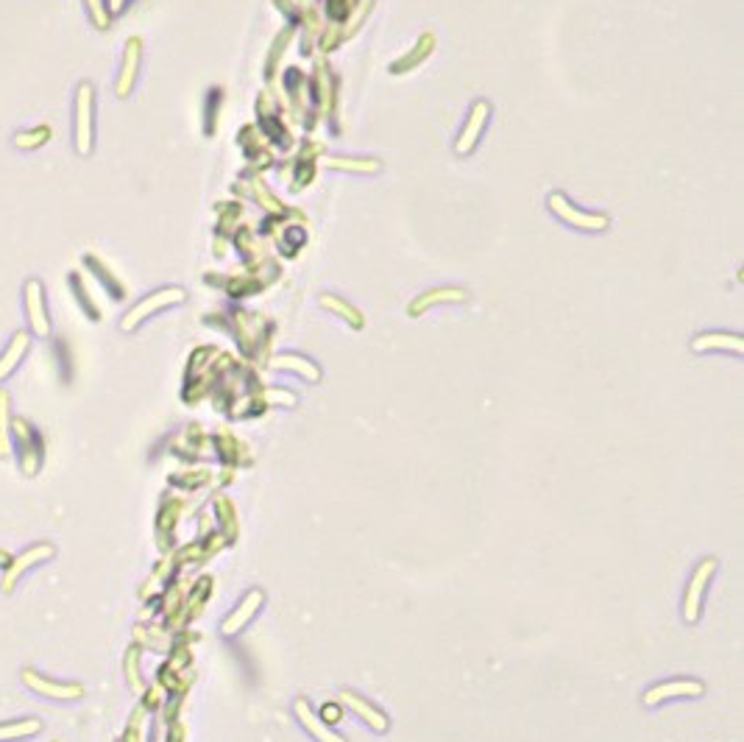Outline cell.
Wrapping results in <instances>:
<instances>
[{
    "instance_id": "obj_1",
    "label": "cell",
    "mask_w": 744,
    "mask_h": 742,
    "mask_svg": "<svg viewBox=\"0 0 744 742\" xmlns=\"http://www.w3.org/2000/svg\"><path fill=\"white\" fill-rule=\"evenodd\" d=\"M53 553H56V547L51 545V541H39V545L23 550L20 555H12V561L4 567V570H6V572H4V594H12L14 586H17V580L23 578L26 572H31L34 567H39V564H45V561H51Z\"/></svg>"
},
{
    "instance_id": "obj_2",
    "label": "cell",
    "mask_w": 744,
    "mask_h": 742,
    "mask_svg": "<svg viewBox=\"0 0 744 742\" xmlns=\"http://www.w3.org/2000/svg\"><path fill=\"white\" fill-rule=\"evenodd\" d=\"M178 302H185V291L182 288H162V291H154L151 296H146L143 302H137L126 315L123 321H120V327H123L126 332H131L134 327H139L148 315H154L156 310H165L170 305H178Z\"/></svg>"
},
{
    "instance_id": "obj_3",
    "label": "cell",
    "mask_w": 744,
    "mask_h": 742,
    "mask_svg": "<svg viewBox=\"0 0 744 742\" xmlns=\"http://www.w3.org/2000/svg\"><path fill=\"white\" fill-rule=\"evenodd\" d=\"M12 435H17L20 441V467H23V475L34 477L39 469H43V438L39 433L26 422V419H14L12 422Z\"/></svg>"
},
{
    "instance_id": "obj_4",
    "label": "cell",
    "mask_w": 744,
    "mask_h": 742,
    "mask_svg": "<svg viewBox=\"0 0 744 742\" xmlns=\"http://www.w3.org/2000/svg\"><path fill=\"white\" fill-rule=\"evenodd\" d=\"M550 210L563 220V224H569L574 229H582V232H602V229H608V215L582 212L574 204H569L563 193H552L550 195Z\"/></svg>"
},
{
    "instance_id": "obj_5",
    "label": "cell",
    "mask_w": 744,
    "mask_h": 742,
    "mask_svg": "<svg viewBox=\"0 0 744 742\" xmlns=\"http://www.w3.org/2000/svg\"><path fill=\"white\" fill-rule=\"evenodd\" d=\"M92 109H95V92L84 82L75 92V148L78 154L92 151Z\"/></svg>"
},
{
    "instance_id": "obj_6",
    "label": "cell",
    "mask_w": 744,
    "mask_h": 742,
    "mask_svg": "<svg viewBox=\"0 0 744 742\" xmlns=\"http://www.w3.org/2000/svg\"><path fill=\"white\" fill-rule=\"evenodd\" d=\"M23 684L31 692L43 695V698H51V700H82L84 698V687L82 684H62V681H51V678L39 675L31 667L23 670Z\"/></svg>"
},
{
    "instance_id": "obj_7",
    "label": "cell",
    "mask_w": 744,
    "mask_h": 742,
    "mask_svg": "<svg viewBox=\"0 0 744 742\" xmlns=\"http://www.w3.org/2000/svg\"><path fill=\"white\" fill-rule=\"evenodd\" d=\"M714 572H716V558L700 561V567L694 570V575L689 580V589H686V600H683V617H686V623H697L702 594H706V586H708V580H711Z\"/></svg>"
},
{
    "instance_id": "obj_8",
    "label": "cell",
    "mask_w": 744,
    "mask_h": 742,
    "mask_svg": "<svg viewBox=\"0 0 744 742\" xmlns=\"http://www.w3.org/2000/svg\"><path fill=\"white\" fill-rule=\"evenodd\" d=\"M263 603H265V594L259 592V589H251V592L237 603V609L224 619V636H234V634L243 631V628L251 623V619L257 617V611L263 609Z\"/></svg>"
},
{
    "instance_id": "obj_9",
    "label": "cell",
    "mask_w": 744,
    "mask_h": 742,
    "mask_svg": "<svg viewBox=\"0 0 744 742\" xmlns=\"http://www.w3.org/2000/svg\"><path fill=\"white\" fill-rule=\"evenodd\" d=\"M706 692V687L700 684V681H692V678H680V681H663V684L647 690L645 695V704L647 706H658L663 704V700H669V698H697Z\"/></svg>"
},
{
    "instance_id": "obj_10",
    "label": "cell",
    "mask_w": 744,
    "mask_h": 742,
    "mask_svg": "<svg viewBox=\"0 0 744 742\" xmlns=\"http://www.w3.org/2000/svg\"><path fill=\"white\" fill-rule=\"evenodd\" d=\"M26 310H28L31 330L45 338L51 332V318H48V305H45V291L36 279H31L26 285Z\"/></svg>"
},
{
    "instance_id": "obj_11",
    "label": "cell",
    "mask_w": 744,
    "mask_h": 742,
    "mask_svg": "<svg viewBox=\"0 0 744 742\" xmlns=\"http://www.w3.org/2000/svg\"><path fill=\"white\" fill-rule=\"evenodd\" d=\"M293 712H296V717H298V723L307 729V734H310V737H315V742H346V739L340 737V734L329 731V726L324 723V717L315 714V712L310 709V704H307L305 698H298V700H296V704H293Z\"/></svg>"
},
{
    "instance_id": "obj_12",
    "label": "cell",
    "mask_w": 744,
    "mask_h": 742,
    "mask_svg": "<svg viewBox=\"0 0 744 742\" xmlns=\"http://www.w3.org/2000/svg\"><path fill=\"white\" fill-rule=\"evenodd\" d=\"M488 104L486 101H477L474 107H471V115H469V120H466V126H463V132H460V137H457V154H469L474 146H477V140H479V134H482V129H486V124H488Z\"/></svg>"
},
{
    "instance_id": "obj_13",
    "label": "cell",
    "mask_w": 744,
    "mask_h": 742,
    "mask_svg": "<svg viewBox=\"0 0 744 742\" xmlns=\"http://www.w3.org/2000/svg\"><path fill=\"white\" fill-rule=\"evenodd\" d=\"M340 704H344L346 709H352L360 720H366V723H368L374 731H388V717H385V712L374 709L366 698H360V695L344 690V692H340Z\"/></svg>"
},
{
    "instance_id": "obj_14",
    "label": "cell",
    "mask_w": 744,
    "mask_h": 742,
    "mask_svg": "<svg viewBox=\"0 0 744 742\" xmlns=\"http://www.w3.org/2000/svg\"><path fill=\"white\" fill-rule=\"evenodd\" d=\"M139 53H143V45H139V39H129L126 53H123V70H120V78H117V95H120V98H126V95L131 92V84L137 82Z\"/></svg>"
},
{
    "instance_id": "obj_15",
    "label": "cell",
    "mask_w": 744,
    "mask_h": 742,
    "mask_svg": "<svg viewBox=\"0 0 744 742\" xmlns=\"http://www.w3.org/2000/svg\"><path fill=\"white\" fill-rule=\"evenodd\" d=\"M28 347H31V338H28L26 332H17V335L12 338V344L6 347V352L0 355V379H6V377L20 366V360L26 357Z\"/></svg>"
},
{
    "instance_id": "obj_16",
    "label": "cell",
    "mask_w": 744,
    "mask_h": 742,
    "mask_svg": "<svg viewBox=\"0 0 744 742\" xmlns=\"http://www.w3.org/2000/svg\"><path fill=\"white\" fill-rule=\"evenodd\" d=\"M444 302H466V291H460V288H438V291H430V293H424V296H418L416 302L410 305V315H418V313H424V307L444 305Z\"/></svg>"
},
{
    "instance_id": "obj_17",
    "label": "cell",
    "mask_w": 744,
    "mask_h": 742,
    "mask_svg": "<svg viewBox=\"0 0 744 742\" xmlns=\"http://www.w3.org/2000/svg\"><path fill=\"white\" fill-rule=\"evenodd\" d=\"M12 396L6 388H0V458H12Z\"/></svg>"
},
{
    "instance_id": "obj_18",
    "label": "cell",
    "mask_w": 744,
    "mask_h": 742,
    "mask_svg": "<svg viewBox=\"0 0 744 742\" xmlns=\"http://www.w3.org/2000/svg\"><path fill=\"white\" fill-rule=\"evenodd\" d=\"M694 352H708V349H728V352H741V335H700L692 340Z\"/></svg>"
},
{
    "instance_id": "obj_19",
    "label": "cell",
    "mask_w": 744,
    "mask_h": 742,
    "mask_svg": "<svg viewBox=\"0 0 744 742\" xmlns=\"http://www.w3.org/2000/svg\"><path fill=\"white\" fill-rule=\"evenodd\" d=\"M43 731V720L36 717H26V720H14V723H0V742H12V739H23V737H34Z\"/></svg>"
},
{
    "instance_id": "obj_20",
    "label": "cell",
    "mask_w": 744,
    "mask_h": 742,
    "mask_svg": "<svg viewBox=\"0 0 744 742\" xmlns=\"http://www.w3.org/2000/svg\"><path fill=\"white\" fill-rule=\"evenodd\" d=\"M271 369H285V371H298L305 379H318L321 371L318 366H313L307 357H298V355H279L271 360Z\"/></svg>"
},
{
    "instance_id": "obj_21",
    "label": "cell",
    "mask_w": 744,
    "mask_h": 742,
    "mask_svg": "<svg viewBox=\"0 0 744 742\" xmlns=\"http://www.w3.org/2000/svg\"><path fill=\"white\" fill-rule=\"evenodd\" d=\"M432 51V34H427V36H421V43H418V48L410 53V56H405V59H399V62L393 65V73H399V70H410V68H416V62H421V59H424V53H430Z\"/></svg>"
},
{
    "instance_id": "obj_22",
    "label": "cell",
    "mask_w": 744,
    "mask_h": 742,
    "mask_svg": "<svg viewBox=\"0 0 744 742\" xmlns=\"http://www.w3.org/2000/svg\"><path fill=\"white\" fill-rule=\"evenodd\" d=\"M321 305H324V307H332L335 313H340V315H344V318L349 321L352 327H363V315H360L354 307H349L346 302H340V299H335V296H324V299H321Z\"/></svg>"
},
{
    "instance_id": "obj_23",
    "label": "cell",
    "mask_w": 744,
    "mask_h": 742,
    "mask_svg": "<svg viewBox=\"0 0 744 742\" xmlns=\"http://www.w3.org/2000/svg\"><path fill=\"white\" fill-rule=\"evenodd\" d=\"M48 140H51V129H48V126H39V129H34V132L17 134L14 143H17V148H36V146L48 143Z\"/></svg>"
},
{
    "instance_id": "obj_24",
    "label": "cell",
    "mask_w": 744,
    "mask_h": 742,
    "mask_svg": "<svg viewBox=\"0 0 744 742\" xmlns=\"http://www.w3.org/2000/svg\"><path fill=\"white\" fill-rule=\"evenodd\" d=\"M327 165H332V168H346V171H376L379 168V163H374V159H368V163H363V159H327Z\"/></svg>"
},
{
    "instance_id": "obj_25",
    "label": "cell",
    "mask_w": 744,
    "mask_h": 742,
    "mask_svg": "<svg viewBox=\"0 0 744 742\" xmlns=\"http://www.w3.org/2000/svg\"><path fill=\"white\" fill-rule=\"evenodd\" d=\"M87 4V12H90V17H92V23L98 26V28H107L109 26V12H107V6H104V0H84Z\"/></svg>"
},
{
    "instance_id": "obj_26",
    "label": "cell",
    "mask_w": 744,
    "mask_h": 742,
    "mask_svg": "<svg viewBox=\"0 0 744 742\" xmlns=\"http://www.w3.org/2000/svg\"><path fill=\"white\" fill-rule=\"evenodd\" d=\"M139 650H129V658H126V670H129V684H131V690H139V675H137V670H134V656H137Z\"/></svg>"
},
{
    "instance_id": "obj_27",
    "label": "cell",
    "mask_w": 744,
    "mask_h": 742,
    "mask_svg": "<svg viewBox=\"0 0 744 742\" xmlns=\"http://www.w3.org/2000/svg\"><path fill=\"white\" fill-rule=\"evenodd\" d=\"M321 717H327V723H335V717H340V709H335L332 704L321 709Z\"/></svg>"
},
{
    "instance_id": "obj_28",
    "label": "cell",
    "mask_w": 744,
    "mask_h": 742,
    "mask_svg": "<svg viewBox=\"0 0 744 742\" xmlns=\"http://www.w3.org/2000/svg\"><path fill=\"white\" fill-rule=\"evenodd\" d=\"M126 4H129V0H109V12H115V14H117V12H123V9H126Z\"/></svg>"
},
{
    "instance_id": "obj_29",
    "label": "cell",
    "mask_w": 744,
    "mask_h": 742,
    "mask_svg": "<svg viewBox=\"0 0 744 742\" xmlns=\"http://www.w3.org/2000/svg\"><path fill=\"white\" fill-rule=\"evenodd\" d=\"M9 561H12V553H9V550H4V547H0V567H6Z\"/></svg>"
},
{
    "instance_id": "obj_30",
    "label": "cell",
    "mask_w": 744,
    "mask_h": 742,
    "mask_svg": "<svg viewBox=\"0 0 744 742\" xmlns=\"http://www.w3.org/2000/svg\"><path fill=\"white\" fill-rule=\"evenodd\" d=\"M168 742H178V734H173V737H170Z\"/></svg>"
}]
</instances>
